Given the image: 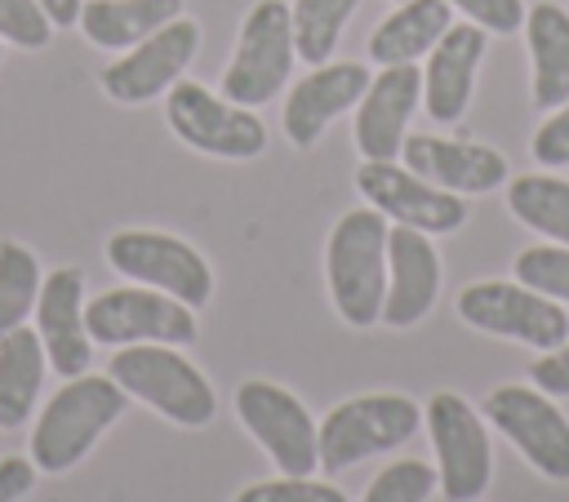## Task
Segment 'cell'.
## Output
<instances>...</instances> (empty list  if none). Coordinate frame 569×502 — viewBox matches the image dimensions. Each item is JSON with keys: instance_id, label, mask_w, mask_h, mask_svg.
Here are the masks:
<instances>
[{"instance_id": "obj_22", "label": "cell", "mask_w": 569, "mask_h": 502, "mask_svg": "<svg viewBox=\"0 0 569 502\" xmlns=\"http://www.w3.org/2000/svg\"><path fill=\"white\" fill-rule=\"evenodd\" d=\"M525 40L533 62V107L551 111L569 98V13L551 0L525 9Z\"/></svg>"}, {"instance_id": "obj_17", "label": "cell", "mask_w": 569, "mask_h": 502, "mask_svg": "<svg viewBox=\"0 0 569 502\" xmlns=\"http://www.w3.org/2000/svg\"><path fill=\"white\" fill-rule=\"evenodd\" d=\"M369 67L365 62H320L311 67L284 98V138L307 151L320 142V133L342 116L351 111L365 89H369Z\"/></svg>"}, {"instance_id": "obj_34", "label": "cell", "mask_w": 569, "mask_h": 502, "mask_svg": "<svg viewBox=\"0 0 569 502\" xmlns=\"http://www.w3.org/2000/svg\"><path fill=\"white\" fill-rule=\"evenodd\" d=\"M529 378H533L538 391H547V395H569V338H565L556 351L538 355L533 369H529Z\"/></svg>"}, {"instance_id": "obj_26", "label": "cell", "mask_w": 569, "mask_h": 502, "mask_svg": "<svg viewBox=\"0 0 569 502\" xmlns=\"http://www.w3.org/2000/svg\"><path fill=\"white\" fill-rule=\"evenodd\" d=\"M360 9V0H293L289 4V22H293V49L298 62L320 67L333 58L347 18Z\"/></svg>"}, {"instance_id": "obj_32", "label": "cell", "mask_w": 569, "mask_h": 502, "mask_svg": "<svg viewBox=\"0 0 569 502\" xmlns=\"http://www.w3.org/2000/svg\"><path fill=\"white\" fill-rule=\"evenodd\" d=\"M449 9H458L467 22L485 27L489 36H511L525 27V0H445Z\"/></svg>"}, {"instance_id": "obj_5", "label": "cell", "mask_w": 569, "mask_h": 502, "mask_svg": "<svg viewBox=\"0 0 569 502\" xmlns=\"http://www.w3.org/2000/svg\"><path fill=\"white\" fill-rule=\"evenodd\" d=\"M293 62H298V49H293L289 4L258 0L240 22L236 53L222 71V98L236 107H262L284 89Z\"/></svg>"}, {"instance_id": "obj_11", "label": "cell", "mask_w": 569, "mask_h": 502, "mask_svg": "<svg viewBox=\"0 0 569 502\" xmlns=\"http://www.w3.org/2000/svg\"><path fill=\"white\" fill-rule=\"evenodd\" d=\"M427 431H431V449H436V480L445 489L449 502H476L489 489V471H493V453H489V435L480 413L453 395V391H436L427 400Z\"/></svg>"}, {"instance_id": "obj_28", "label": "cell", "mask_w": 569, "mask_h": 502, "mask_svg": "<svg viewBox=\"0 0 569 502\" xmlns=\"http://www.w3.org/2000/svg\"><path fill=\"white\" fill-rule=\"evenodd\" d=\"M516 280L551 302H569V244H533L516 253Z\"/></svg>"}, {"instance_id": "obj_37", "label": "cell", "mask_w": 569, "mask_h": 502, "mask_svg": "<svg viewBox=\"0 0 569 502\" xmlns=\"http://www.w3.org/2000/svg\"><path fill=\"white\" fill-rule=\"evenodd\" d=\"M0 58H4V40H0Z\"/></svg>"}, {"instance_id": "obj_25", "label": "cell", "mask_w": 569, "mask_h": 502, "mask_svg": "<svg viewBox=\"0 0 569 502\" xmlns=\"http://www.w3.org/2000/svg\"><path fill=\"white\" fill-rule=\"evenodd\" d=\"M507 209L551 244H569V182L551 173H520L507 182Z\"/></svg>"}, {"instance_id": "obj_30", "label": "cell", "mask_w": 569, "mask_h": 502, "mask_svg": "<svg viewBox=\"0 0 569 502\" xmlns=\"http://www.w3.org/2000/svg\"><path fill=\"white\" fill-rule=\"evenodd\" d=\"M231 502H347V493L316 475H276L240 489Z\"/></svg>"}, {"instance_id": "obj_21", "label": "cell", "mask_w": 569, "mask_h": 502, "mask_svg": "<svg viewBox=\"0 0 569 502\" xmlns=\"http://www.w3.org/2000/svg\"><path fill=\"white\" fill-rule=\"evenodd\" d=\"M453 27V9L445 0H400L369 36V62L400 67L431 53V44Z\"/></svg>"}, {"instance_id": "obj_6", "label": "cell", "mask_w": 569, "mask_h": 502, "mask_svg": "<svg viewBox=\"0 0 569 502\" xmlns=\"http://www.w3.org/2000/svg\"><path fill=\"white\" fill-rule=\"evenodd\" d=\"M236 418L262 444L280 475H316L320 466V426L307 404L280 382L249 378L236 386Z\"/></svg>"}, {"instance_id": "obj_9", "label": "cell", "mask_w": 569, "mask_h": 502, "mask_svg": "<svg viewBox=\"0 0 569 502\" xmlns=\"http://www.w3.org/2000/svg\"><path fill=\"white\" fill-rule=\"evenodd\" d=\"M458 315L493 338H511L538 351H556L569 338V315L560 302L542 298L520 280H476L458 293Z\"/></svg>"}, {"instance_id": "obj_27", "label": "cell", "mask_w": 569, "mask_h": 502, "mask_svg": "<svg viewBox=\"0 0 569 502\" xmlns=\"http://www.w3.org/2000/svg\"><path fill=\"white\" fill-rule=\"evenodd\" d=\"M40 280H44V271H40L36 253L18 240H0V338L36 311Z\"/></svg>"}, {"instance_id": "obj_23", "label": "cell", "mask_w": 569, "mask_h": 502, "mask_svg": "<svg viewBox=\"0 0 569 502\" xmlns=\"http://www.w3.org/2000/svg\"><path fill=\"white\" fill-rule=\"evenodd\" d=\"M182 18V0H84L80 31L98 49H133L164 22Z\"/></svg>"}, {"instance_id": "obj_36", "label": "cell", "mask_w": 569, "mask_h": 502, "mask_svg": "<svg viewBox=\"0 0 569 502\" xmlns=\"http://www.w3.org/2000/svg\"><path fill=\"white\" fill-rule=\"evenodd\" d=\"M36 4L49 13L53 27H71V22H80V4L84 0H36Z\"/></svg>"}, {"instance_id": "obj_31", "label": "cell", "mask_w": 569, "mask_h": 502, "mask_svg": "<svg viewBox=\"0 0 569 502\" xmlns=\"http://www.w3.org/2000/svg\"><path fill=\"white\" fill-rule=\"evenodd\" d=\"M0 40L18 49H44L53 40V22L36 0H0Z\"/></svg>"}, {"instance_id": "obj_18", "label": "cell", "mask_w": 569, "mask_h": 502, "mask_svg": "<svg viewBox=\"0 0 569 502\" xmlns=\"http://www.w3.org/2000/svg\"><path fill=\"white\" fill-rule=\"evenodd\" d=\"M405 169L427 178L431 187H445L453 195H485L511 178L502 151L485 142H462V138H436V133H409L405 147Z\"/></svg>"}, {"instance_id": "obj_20", "label": "cell", "mask_w": 569, "mask_h": 502, "mask_svg": "<svg viewBox=\"0 0 569 502\" xmlns=\"http://www.w3.org/2000/svg\"><path fill=\"white\" fill-rule=\"evenodd\" d=\"M489 31L476 22H453L427 53V71H422V107L436 124H458L471 89H476V71L485 58Z\"/></svg>"}, {"instance_id": "obj_35", "label": "cell", "mask_w": 569, "mask_h": 502, "mask_svg": "<svg viewBox=\"0 0 569 502\" xmlns=\"http://www.w3.org/2000/svg\"><path fill=\"white\" fill-rule=\"evenodd\" d=\"M36 489V462L31 458H0V502H22Z\"/></svg>"}, {"instance_id": "obj_15", "label": "cell", "mask_w": 569, "mask_h": 502, "mask_svg": "<svg viewBox=\"0 0 569 502\" xmlns=\"http://www.w3.org/2000/svg\"><path fill=\"white\" fill-rule=\"evenodd\" d=\"M36 333L44 347L49 369L67 382L89 373L93 360V338L84 329V275L76 267H58L40 280L36 298Z\"/></svg>"}, {"instance_id": "obj_16", "label": "cell", "mask_w": 569, "mask_h": 502, "mask_svg": "<svg viewBox=\"0 0 569 502\" xmlns=\"http://www.w3.org/2000/svg\"><path fill=\"white\" fill-rule=\"evenodd\" d=\"M418 107H422V71L413 62L382 67L369 80L365 98L356 102V151L365 160H396Z\"/></svg>"}, {"instance_id": "obj_8", "label": "cell", "mask_w": 569, "mask_h": 502, "mask_svg": "<svg viewBox=\"0 0 569 502\" xmlns=\"http://www.w3.org/2000/svg\"><path fill=\"white\" fill-rule=\"evenodd\" d=\"M84 329L93 347H129V342L191 347L196 311L160 289L129 284V289H107L93 302H84Z\"/></svg>"}, {"instance_id": "obj_33", "label": "cell", "mask_w": 569, "mask_h": 502, "mask_svg": "<svg viewBox=\"0 0 569 502\" xmlns=\"http://www.w3.org/2000/svg\"><path fill=\"white\" fill-rule=\"evenodd\" d=\"M533 160L542 169H565L569 164V98L538 124V133H533Z\"/></svg>"}, {"instance_id": "obj_29", "label": "cell", "mask_w": 569, "mask_h": 502, "mask_svg": "<svg viewBox=\"0 0 569 502\" xmlns=\"http://www.w3.org/2000/svg\"><path fill=\"white\" fill-rule=\"evenodd\" d=\"M436 489H440L436 466L418 458H400L373 475V484L365 489V502H427Z\"/></svg>"}, {"instance_id": "obj_2", "label": "cell", "mask_w": 569, "mask_h": 502, "mask_svg": "<svg viewBox=\"0 0 569 502\" xmlns=\"http://www.w3.org/2000/svg\"><path fill=\"white\" fill-rule=\"evenodd\" d=\"M129 395L116 378H98V373H80L67 378L53 400L44 404V413L36 418L31 431V462L44 475H62L71 471L93 444L98 435L124 413Z\"/></svg>"}, {"instance_id": "obj_24", "label": "cell", "mask_w": 569, "mask_h": 502, "mask_svg": "<svg viewBox=\"0 0 569 502\" xmlns=\"http://www.w3.org/2000/svg\"><path fill=\"white\" fill-rule=\"evenodd\" d=\"M44 369H49V360H44L36 329L18 324L0 338V426L4 431H18L31 418Z\"/></svg>"}, {"instance_id": "obj_10", "label": "cell", "mask_w": 569, "mask_h": 502, "mask_svg": "<svg viewBox=\"0 0 569 502\" xmlns=\"http://www.w3.org/2000/svg\"><path fill=\"white\" fill-rule=\"evenodd\" d=\"M164 120L187 147L218 160H253L267 147V124L253 116V107H236L222 93L213 98L196 80H178L164 93Z\"/></svg>"}, {"instance_id": "obj_12", "label": "cell", "mask_w": 569, "mask_h": 502, "mask_svg": "<svg viewBox=\"0 0 569 502\" xmlns=\"http://www.w3.org/2000/svg\"><path fill=\"white\" fill-rule=\"evenodd\" d=\"M485 418L525 453L533 471L547 480H569V418L551 404L547 391L538 386H493L485 395Z\"/></svg>"}, {"instance_id": "obj_14", "label": "cell", "mask_w": 569, "mask_h": 502, "mask_svg": "<svg viewBox=\"0 0 569 502\" xmlns=\"http://www.w3.org/2000/svg\"><path fill=\"white\" fill-rule=\"evenodd\" d=\"M196 49H200V22H191L182 13V18L164 22L160 31H151L147 40H138L133 49H124V58H116L102 71V89L120 107L151 102V98L169 93L182 80V71L191 67Z\"/></svg>"}, {"instance_id": "obj_7", "label": "cell", "mask_w": 569, "mask_h": 502, "mask_svg": "<svg viewBox=\"0 0 569 502\" xmlns=\"http://www.w3.org/2000/svg\"><path fill=\"white\" fill-rule=\"evenodd\" d=\"M107 262L120 275H129L133 284L160 289V293L187 302L191 311H200L213 298V271H209L204 253L169 231L124 227L107 240Z\"/></svg>"}, {"instance_id": "obj_4", "label": "cell", "mask_w": 569, "mask_h": 502, "mask_svg": "<svg viewBox=\"0 0 569 502\" xmlns=\"http://www.w3.org/2000/svg\"><path fill=\"white\" fill-rule=\"evenodd\" d=\"M422 426V409L409 395H351L333 404L320 422V471L338 475L373 453L400 449Z\"/></svg>"}, {"instance_id": "obj_19", "label": "cell", "mask_w": 569, "mask_h": 502, "mask_svg": "<svg viewBox=\"0 0 569 502\" xmlns=\"http://www.w3.org/2000/svg\"><path fill=\"white\" fill-rule=\"evenodd\" d=\"M440 293V253L427 240V231L413 227H387V298H382V324L409 329L418 324Z\"/></svg>"}, {"instance_id": "obj_1", "label": "cell", "mask_w": 569, "mask_h": 502, "mask_svg": "<svg viewBox=\"0 0 569 502\" xmlns=\"http://www.w3.org/2000/svg\"><path fill=\"white\" fill-rule=\"evenodd\" d=\"M325 280L333 311L351 329H369L382 320L387 298V218L369 209H351L333 222L325 244Z\"/></svg>"}, {"instance_id": "obj_3", "label": "cell", "mask_w": 569, "mask_h": 502, "mask_svg": "<svg viewBox=\"0 0 569 502\" xmlns=\"http://www.w3.org/2000/svg\"><path fill=\"white\" fill-rule=\"evenodd\" d=\"M111 378L124 395L151 404L160 418L178 426H204L218 413V395L204 373L164 342H129L111 355Z\"/></svg>"}, {"instance_id": "obj_13", "label": "cell", "mask_w": 569, "mask_h": 502, "mask_svg": "<svg viewBox=\"0 0 569 502\" xmlns=\"http://www.w3.org/2000/svg\"><path fill=\"white\" fill-rule=\"evenodd\" d=\"M356 191L365 195V204H373L382 218L427 231V235H449L467 222V200L431 187L427 178H418L413 169L396 164V160H365L356 169Z\"/></svg>"}]
</instances>
